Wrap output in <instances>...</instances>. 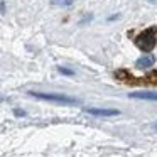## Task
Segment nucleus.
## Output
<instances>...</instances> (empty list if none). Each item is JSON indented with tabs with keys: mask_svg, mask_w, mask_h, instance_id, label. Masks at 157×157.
<instances>
[{
	"mask_svg": "<svg viewBox=\"0 0 157 157\" xmlns=\"http://www.w3.org/2000/svg\"><path fill=\"white\" fill-rule=\"evenodd\" d=\"M157 44V27L152 25V27L145 29L144 32H140L135 37V46L144 52H150Z\"/></svg>",
	"mask_w": 157,
	"mask_h": 157,
	"instance_id": "f257e3e1",
	"label": "nucleus"
},
{
	"mask_svg": "<svg viewBox=\"0 0 157 157\" xmlns=\"http://www.w3.org/2000/svg\"><path fill=\"white\" fill-rule=\"evenodd\" d=\"M58 71L63 73V75H66V76H73V75H75V71H71V69H66V68H58Z\"/></svg>",
	"mask_w": 157,
	"mask_h": 157,
	"instance_id": "6e6552de",
	"label": "nucleus"
},
{
	"mask_svg": "<svg viewBox=\"0 0 157 157\" xmlns=\"http://www.w3.org/2000/svg\"><path fill=\"white\" fill-rule=\"evenodd\" d=\"M14 113H15L17 117H24V115H25V112H22V110H14Z\"/></svg>",
	"mask_w": 157,
	"mask_h": 157,
	"instance_id": "1a4fd4ad",
	"label": "nucleus"
},
{
	"mask_svg": "<svg viewBox=\"0 0 157 157\" xmlns=\"http://www.w3.org/2000/svg\"><path fill=\"white\" fill-rule=\"evenodd\" d=\"M145 79H147V81H150L152 85H157V71H152V73H149Z\"/></svg>",
	"mask_w": 157,
	"mask_h": 157,
	"instance_id": "0eeeda50",
	"label": "nucleus"
},
{
	"mask_svg": "<svg viewBox=\"0 0 157 157\" xmlns=\"http://www.w3.org/2000/svg\"><path fill=\"white\" fill-rule=\"evenodd\" d=\"M4 10H5V4H4V2H0V12L4 14Z\"/></svg>",
	"mask_w": 157,
	"mask_h": 157,
	"instance_id": "9d476101",
	"label": "nucleus"
},
{
	"mask_svg": "<svg viewBox=\"0 0 157 157\" xmlns=\"http://www.w3.org/2000/svg\"><path fill=\"white\" fill-rule=\"evenodd\" d=\"M86 113L96 117H117L120 115L118 110H108V108H86Z\"/></svg>",
	"mask_w": 157,
	"mask_h": 157,
	"instance_id": "20e7f679",
	"label": "nucleus"
},
{
	"mask_svg": "<svg viewBox=\"0 0 157 157\" xmlns=\"http://www.w3.org/2000/svg\"><path fill=\"white\" fill-rule=\"evenodd\" d=\"M154 128H157V123H155V125H154Z\"/></svg>",
	"mask_w": 157,
	"mask_h": 157,
	"instance_id": "9b49d317",
	"label": "nucleus"
},
{
	"mask_svg": "<svg viewBox=\"0 0 157 157\" xmlns=\"http://www.w3.org/2000/svg\"><path fill=\"white\" fill-rule=\"evenodd\" d=\"M29 95L36 96V98H41V100H46V101H54V103H61V105H79V100L76 98H71L68 95H54V93H36V91H31Z\"/></svg>",
	"mask_w": 157,
	"mask_h": 157,
	"instance_id": "f03ea898",
	"label": "nucleus"
},
{
	"mask_svg": "<svg viewBox=\"0 0 157 157\" xmlns=\"http://www.w3.org/2000/svg\"><path fill=\"white\" fill-rule=\"evenodd\" d=\"M154 64H155V56H152V54H144L140 59L135 61V68H139V69L152 68Z\"/></svg>",
	"mask_w": 157,
	"mask_h": 157,
	"instance_id": "7ed1b4c3",
	"label": "nucleus"
},
{
	"mask_svg": "<svg viewBox=\"0 0 157 157\" xmlns=\"http://www.w3.org/2000/svg\"><path fill=\"white\" fill-rule=\"evenodd\" d=\"M130 98H135V100H150V101H157V93H130Z\"/></svg>",
	"mask_w": 157,
	"mask_h": 157,
	"instance_id": "423d86ee",
	"label": "nucleus"
},
{
	"mask_svg": "<svg viewBox=\"0 0 157 157\" xmlns=\"http://www.w3.org/2000/svg\"><path fill=\"white\" fill-rule=\"evenodd\" d=\"M115 78L117 79H120L122 83H132V85H135V83H139V81H135V79L132 78V75H130L127 69H120V71H117L115 73Z\"/></svg>",
	"mask_w": 157,
	"mask_h": 157,
	"instance_id": "39448f33",
	"label": "nucleus"
}]
</instances>
